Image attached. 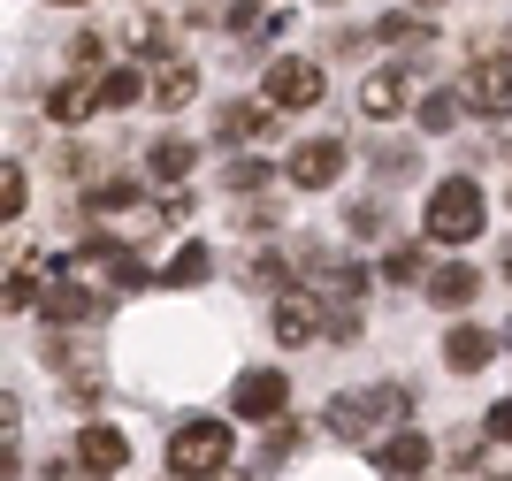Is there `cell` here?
<instances>
[{
    "label": "cell",
    "mask_w": 512,
    "mask_h": 481,
    "mask_svg": "<svg viewBox=\"0 0 512 481\" xmlns=\"http://www.w3.org/2000/svg\"><path fill=\"white\" fill-rule=\"evenodd\" d=\"M413 100V84H406V69H375V77L360 84V107L367 115H398V107Z\"/></svg>",
    "instance_id": "15"
},
{
    "label": "cell",
    "mask_w": 512,
    "mask_h": 481,
    "mask_svg": "<svg viewBox=\"0 0 512 481\" xmlns=\"http://www.w3.org/2000/svg\"><path fill=\"white\" fill-rule=\"evenodd\" d=\"M260 184H276V168H268V161H237V168H230V191H245V199H253Z\"/></svg>",
    "instance_id": "26"
},
{
    "label": "cell",
    "mask_w": 512,
    "mask_h": 481,
    "mask_svg": "<svg viewBox=\"0 0 512 481\" xmlns=\"http://www.w3.org/2000/svg\"><path fill=\"white\" fill-rule=\"evenodd\" d=\"M46 115L77 130L85 115H100V84H92V77H77V84H54V92H46Z\"/></svg>",
    "instance_id": "13"
},
{
    "label": "cell",
    "mask_w": 512,
    "mask_h": 481,
    "mask_svg": "<svg viewBox=\"0 0 512 481\" xmlns=\"http://www.w3.org/2000/svg\"><path fill=\"white\" fill-rule=\"evenodd\" d=\"M54 8H77V0H54Z\"/></svg>",
    "instance_id": "33"
},
{
    "label": "cell",
    "mask_w": 512,
    "mask_h": 481,
    "mask_svg": "<svg viewBox=\"0 0 512 481\" xmlns=\"http://www.w3.org/2000/svg\"><path fill=\"white\" fill-rule=\"evenodd\" d=\"M413 8H444V0H413Z\"/></svg>",
    "instance_id": "32"
},
{
    "label": "cell",
    "mask_w": 512,
    "mask_h": 481,
    "mask_svg": "<svg viewBox=\"0 0 512 481\" xmlns=\"http://www.w3.org/2000/svg\"><path fill=\"white\" fill-rule=\"evenodd\" d=\"M406 390L398 382H375V390H344V398H329V413H321V428L329 436H367V428H398L406 420Z\"/></svg>",
    "instance_id": "1"
},
{
    "label": "cell",
    "mask_w": 512,
    "mask_h": 481,
    "mask_svg": "<svg viewBox=\"0 0 512 481\" xmlns=\"http://www.w3.org/2000/svg\"><path fill=\"white\" fill-rule=\"evenodd\" d=\"M230 466V428L222 420H184L169 436V474H184V481H214Z\"/></svg>",
    "instance_id": "3"
},
{
    "label": "cell",
    "mask_w": 512,
    "mask_h": 481,
    "mask_svg": "<svg viewBox=\"0 0 512 481\" xmlns=\"http://www.w3.org/2000/svg\"><path fill=\"white\" fill-rule=\"evenodd\" d=\"M383 39H390V46H421L428 31H421V23H413V16H383Z\"/></svg>",
    "instance_id": "28"
},
{
    "label": "cell",
    "mask_w": 512,
    "mask_h": 481,
    "mask_svg": "<svg viewBox=\"0 0 512 481\" xmlns=\"http://www.w3.org/2000/svg\"><path fill=\"white\" fill-rule=\"evenodd\" d=\"M268 329H276V344H314L329 321H321V298L314 291H283L276 306H268Z\"/></svg>",
    "instance_id": "8"
},
{
    "label": "cell",
    "mask_w": 512,
    "mask_h": 481,
    "mask_svg": "<svg viewBox=\"0 0 512 481\" xmlns=\"http://www.w3.org/2000/svg\"><path fill=\"white\" fill-rule=\"evenodd\" d=\"M383 275H390V283H421V275H428L421 245H390V252H383Z\"/></svg>",
    "instance_id": "22"
},
{
    "label": "cell",
    "mask_w": 512,
    "mask_h": 481,
    "mask_svg": "<svg viewBox=\"0 0 512 481\" xmlns=\"http://www.w3.org/2000/svg\"><path fill=\"white\" fill-rule=\"evenodd\" d=\"M291 443H299V428H291V420H276V428H268V459H283Z\"/></svg>",
    "instance_id": "31"
},
{
    "label": "cell",
    "mask_w": 512,
    "mask_h": 481,
    "mask_svg": "<svg viewBox=\"0 0 512 481\" xmlns=\"http://www.w3.org/2000/svg\"><path fill=\"white\" fill-rule=\"evenodd\" d=\"M474 291H482V275H474L467 260H459V268H436V275H428V298H436V306H467Z\"/></svg>",
    "instance_id": "18"
},
{
    "label": "cell",
    "mask_w": 512,
    "mask_h": 481,
    "mask_svg": "<svg viewBox=\"0 0 512 481\" xmlns=\"http://www.w3.org/2000/svg\"><path fill=\"white\" fill-rule=\"evenodd\" d=\"M138 199H146L138 184H92V214H130Z\"/></svg>",
    "instance_id": "25"
},
{
    "label": "cell",
    "mask_w": 512,
    "mask_h": 481,
    "mask_svg": "<svg viewBox=\"0 0 512 481\" xmlns=\"http://www.w3.org/2000/svg\"><path fill=\"white\" fill-rule=\"evenodd\" d=\"M482 184H467V176H451V184L428 191V245H467V237H482Z\"/></svg>",
    "instance_id": "2"
},
{
    "label": "cell",
    "mask_w": 512,
    "mask_h": 481,
    "mask_svg": "<svg viewBox=\"0 0 512 481\" xmlns=\"http://www.w3.org/2000/svg\"><path fill=\"white\" fill-rule=\"evenodd\" d=\"M337 176H344L337 138H306V146H291V161H283V184H299V191H329Z\"/></svg>",
    "instance_id": "7"
},
{
    "label": "cell",
    "mask_w": 512,
    "mask_h": 481,
    "mask_svg": "<svg viewBox=\"0 0 512 481\" xmlns=\"http://www.w3.org/2000/svg\"><path fill=\"white\" fill-rule=\"evenodd\" d=\"M69 62H77V69L92 77V69L107 62V39H100V31H85V39H69Z\"/></svg>",
    "instance_id": "27"
},
{
    "label": "cell",
    "mask_w": 512,
    "mask_h": 481,
    "mask_svg": "<svg viewBox=\"0 0 512 481\" xmlns=\"http://www.w3.org/2000/svg\"><path fill=\"white\" fill-rule=\"evenodd\" d=\"M207 275H214V252H207V245H184V252H169L161 291H192V283H207Z\"/></svg>",
    "instance_id": "16"
},
{
    "label": "cell",
    "mask_w": 512,
    "mask_h": 481,
    "mask_svg": "<svg viewBox=\"0 0 512 481\" xmlns=\"http://www.w3.org/2000/svg\"><path fill=\"white\" fill-rule=\"evenodd\" d=\"M222 138H230V146H253V138H268V130H276V107L268 100H245V107H222Z\"/></svg>",
    "instance_id": "14"
},
{
    "label": "cell",
    "mask_w": 512,
    "mask_h": 481,
    "mask_svg": "<svg viewBox=\"0 0 512 481\" xmlns=\"http://www.w3.org/2000/svg\"><path fill=\"white\" fill-rule=\"evenodd\" d=\"M192 161H199V153L184 146V138H169V146H153V184H184V176H192Z\"/></svg>",
    "instance_id": "19"
},
{
    "label": "cell",
    "mask_w": 512,
    "mask_h": 481,
    "mask_svg": "<svg viewBox=\"0 0 512 481\" xmlns=\"http://www.w3.org/2000/svg\"><path fill=\"white\" fill-rule=\"evenodd\" d=\"M31 306H39V298H31V275H8V314H31Z\"/></svg>",
    "instance_id": "29"
},
{
    "label": "cell",
    "mask_w": 512,
    "mask_h": 481,
    "mask_svg": "<svg viewBox=\"0 0 512 481\" xmlns=\"http://www.w3.org/2000/svg\"><path fill=\"white\" fill-rule=\"evenodd\" d=\"M482 428H490V443H512V398H497V405H490V420H482Z\"/></svg>",
    "instance_id": "30"
},
{
    "label": "cell",
    "mask_w": 512,
    "mask_h": 481,
    "mask_svg": "<svg viewBox=\"0 0 512 481\" xmlns=\"http://www.w3.org/2000/svg\"><path fill=\"white\" fill-rule=\"evenodd\" d=\"M138 100H146V69H138V62H123V69H107V77H100V115L138 107Z\"/></svg>",
    "instance_id": "17"
},
{
    "label": "cell",
    "mask_w": 512,
    "mask_h": 481,
    "mask_svg": "<svg viewBox=\"0 0 512 481\" xmlns=\"http://www.w3.org/2000/svg\"><path fill=\"white\" fill-rule=\"evenodd\" d=\"M192 92H199V69L192 62H176V54L146 62V100L153 107H192Z\"/></svg>",
    "instance_id": "9"
},
{
    "label": "cell",
    "mask_w": 512,
    "mask_h": 481,
    "mask_svg": "<svg viewBox=\"0 0 512 481\" xmlns=\"http://www.w3.org/2000/svg\"><path fill=\"white\" fill-rule=\"evenodd\" d=\"M505 275H512V252H505Z\"/></svg>",
    "instance_id": "34"
},
{
    "label": "cell",
    "mask_w": 512,
    "mask_h": 481,
    "mask_svg": "<svg viewBox=\"0 0 512 481\" xmlns=\"http://www.w3.org/2000/svg\"><path fill=\"white\" fill-rule=\"evenodd\" d=\"M260 100H268V107H314V100H321V62H299V54L268 62V77H260Z\"/></svg>",
    "instance_id": "5"
},
{
    "label": "cell",
    "mask_w": 512,
    "mask_h": 481,
    "mask_svg": "<svg viewBox=\"0 0 512 481\" xmlns=\"http://www.w3.org/2000/svg\"><path fill=\"white\" fill-rule=\"evenodd\" d=\"M77 466H92V474H115V466H130V443H123V428H107V420L77 428Z\"/></svg>",
    "instance_id": "10"
},
{
    "label": "cell",
    "mask_w": 512,
    "mask_h": 481,
    "mask_svg": "<svg viewBox=\"0 0 512 481\" xmlns=\"http://www.w3.org/2000/svg\"><path fill=\"white\" fill-rule=\"evenodd\" d=\"M161 39H169V31H161L153 16H130V23H123V46L138 54V62H161Z\"/></svg>",
    "instance_id": "21"
},
{
    "label": "cell",
    "mask_w": 512,
    "mask_h": 481,
    "mask_svg": "<svg viewBox=\"0 0 512 481\" xmlns=\"http://www.w3.org/2000/svg\"><path fill=\"white\" fill-rule=\"evenodd\" d=\"M39 314H46V321H85V314H92V298L77 291V283H54V291L39 298Z\"/></svg>",
    "instance_id": "20"
},
{
    "label": "cell",
    "mask_w": 512,
    "mask_h": 481,
    "mask_svg": "<svg viewBox=\"0 0 512 481\" xmlns=\"http://www.w3.org/2000/svg\"><path fill=\"white\" fill-rule=\"evenodd\" d=\"M283 398H291V382H283V367H245L230 390V413L237 420H283Z\"/></svg>",
    "instance_id": "4"
},
{
    "label": "cell",
    "mask_w": 512,
    "mask_h": 481,
    "mask_svg": "<svg viewBox=\"0 0 512 481\" xmlns=\"http://www.w3.org/2000/svg\"><path fill=\"white\" fill-rule=\"evenodd\" d=\"M459 100H467V115H512V62H467V77H459Z\"/></svg>",
    "instance_id": "6"
},
{
    "label": "cell",
    "mask_w": 512,
    "mask_h": 481,
    "mask_svg": "<svg viewBox=\"0 0 512 481\" xmlns=\"http://www.w3.org/2000/svg\"><path fill=\"white\" fill-rule=\"evenodd\" d=\"M375 466H383L390 481H413L428 466V436H413V428H398V436H383L375 443Z\"/></svg>",
    "instance_id": "12"
},
{
    "label": "cell",
    "mask_w": 512,
    "mask_h": 481,
    "mask_svg": "<svg viewBox=\"0 0 512 481\" xmlns=\"http://www.w3.org/2000/svg\"><path fill=\"white\" fill-rule=\"evenodd\" d=\"M505 344H512V321H505Z\"/></svg>",
    "instance_id": "35"
},
{
    "label": "cell",
    "mask_w": 512,
    "mask_h": 481,
    "mask_svg": "<svg viewBox=\"0 0 512 481\" xmlns=\"http://www.w3.org/2000/svg\"><path fill=\"white\" fill-rule=\"evenodd\" d=\"M459 107H467L459 92H428V100H421V130H451V123H459Z\"/></svg>",
    "instance_id": "24"
},
{
    "label": "cell",
    "mask_w": 512,
    "mask_h": 481,
    "mask_svg": "<svg viewBox=\"0 0 512 481\" xmlns=\"http://www.w3.org/2000/svg\"><path fill=\"white\" fill-rule=\"evenodd\" d=\"M329 8H337V0H329Z\"/></svg>",
    "instance_id": "36"
},
{
    "label": "cell",
    "mask_w": 512,
    "mask_h": 481,
    "mask_svg": "<svg viewBox=\"0 0 512 481\" xmlns=\"http://www.w3.org/2000/svg\"><path fill=\"white\" fill-rule=\"evenodd\" d=\"M490 352H497V336H490V329H474V321H459V329L444 336L451 375H482V367H490Z\"/></svg>",
    "instance_id": "11"
},
{
    "label": "cell",
    "mask_w": 512,
    "mask_h": 481,
    "mask_svg": "<svg viewBox=\"0 0 512 481\" xmlns=\"http://www.w3.org/2000/svg\"><path fill=\"white\" fill-rule=\"evenodd\" d=\"M23 199H31V176H23V161H8V168H0V214L16 222V214H23Z\"/></svg>",
    "instance_id": "23"
}]
</instances>
